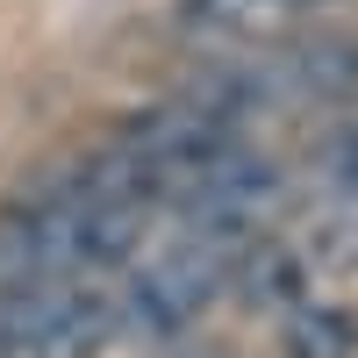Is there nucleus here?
I'll use <instances>...</instances> for the list:
<instances>
[{
	"label": "nucleus",
	"instance_id": "obj_5",
	"mask_svg": "<svg viewBox=\"0 0 358 358\" xmlns=\"http://www.w3.org/2000/svg\"><path fill=\"white\" fill-rule=\"evenodd\" d=\"M308 179L330 201H358V122H337V129H322L315 136V151H308Z\"/></svg>",
	"mask_w": 358,
	"mask_h": 358
},
{
	"label": "nucleus",
	"instance_id": "obj_2",
	"mask_svg": "<svg viewBox=\"0 0 358 358\" xmlns=\"http://www.w3.org/2000/svg\"><path fill=\"white\" fill-rule=\"evenodd\" d=\"M280 79L294 86V94H308V101H344V94H358V50L344 36H315V43H301L273 72V86Z\"/></svg>",
	"mask_w": 358,
	"mask_h": 358
},
{
	"label": "nucleus",
	"instance_id": "obj_4",
	"mask_svg": "<svg viewBox=\"0 0 358 358\" xmlns=\"http://www.w3.org/2000/svg\"><path fill=\"white\" fill-rule=\"evenodd\" d=\"M229 287H244L258 308H301V258H294L287 244H251L236 251V280Z\"/></svg>",
	"mask_w": 358,
	"mask_h": 358
},
{
	"label": "nucleus",
	"instance_id": "obj_3",
	"mask_svg": "<svg viewBox=\"0 0 358 358\" xmlns=\"http://www.w3.org/2000/svg\"><path fill=\"white\" fill-rule=\"evenodd\" d=\"M358 351V322L337 301H301L280 322V358H351Z\"/></svg>",
	"mask_w": 358,
	"mask_h": 358
},
{
	"label": "nucleus",
	"instance_id": "obj_1",
	"mask_svg": "<svg viewBox=\"0 0 358 358\" xmlns=\"http://www.w3.org/2000/svg\"><path fill=\"white\" fill-rule=\"evenodd\" d=\"M236 251H244V244H222V236H194L187 229L158 258H143L129 273V287H122V301H115L122 330H136V337H179L215 294H229Z\"/></svg>",
	"mask_w": 358,
	"mask_h": 358
}]
</instances>
